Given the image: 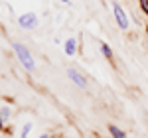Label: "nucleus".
Segmentation results:
<instances>
[{
  "label": "nucleus",
  "mask_w": 148,
  "mask_h": 138,
  "mask_svg": "<svg viewBox=\"0 0 148 138\" xmlns=\"http://www.w3.org/2000/svg\"><path fill=\"white\" fill-rule=\"evenodd\" d=\"M12 47H14L16 57L20 59V63H22L28 71H34V69H36V61H34V57H32V53L28 51V47L22 46V44H14Z\"/></svg>",
  "instance_id": "obj_1"
},
{
  "label": "nucleus",
  "mask_w": 148,
  "mask_h": 138,
  "mask_svg": "<svg viewBox=\"0 0 148 138\" xmlns=\"http://www.w3.org/2000/svg\"><path fill=\"white\" fill-rule=\"evenodd\" d=\"M113 14H114V20L119 24V28L121 30H126L128 28V16H126V12L123 10L121 4H113Z\"/></svg>",
  "instance_id": "obj_2"
},
{
  "label": "nucleus",
  "mask_w": 148,
  "mask_h": 138,
  "mask_svg": "<svg viewBox=\"0 0 148 138\" xmlns=\"http://www.w3.org/2000/svg\"><path fill=\"white\" fill-rule=\"evenodd\" d=\"M18 24H20V28H24V30H32V28L38 26V16H36L34 12L22 14V16L18 18Z\"/></svg>",
  "instance_id": "obj_3"
},
{
  "label": "nucleus",
  "mask_w": 148,
  "mask_h": 138,
  "mask_svg": "<svg viewBox=\"0 0 148 138\" xmlns=\"http://www.w3.org/2000/svg\"><path fill=\"white\" fill-rule=\"evenodd\" d=\"M67 77H69L71 81H73V83H75L77 87H81V89H83V87L87 85V81H85V77L81 75V73L77 71V69H67Z\"/></svg>",
  "instance_id": "obj_4"
},
{
  "label": "nucleus",
  "mask_w": 148,
  "mask_h": 138,
  "mask_svg": "<svg viewBox=\"0 0 148 138\" xmlns=\"http://www.w3.org/2000/svg\"><path fill=\"white\" fill-rule=\"evenodd\" d=\"M75 49H77V42L73 38H69L67 42H65V53L67 55H75Z\"/></svg>",
  "instance_id": "obj_5"
},
{
  "label": "nucleus",
  "mask_w": 148,
  "mask_h": 138,
  "mask_svg": "<svg viewBox=\"0 0 148 138\" xmlns=\"http://www.w3.org/2000/svg\"><path fill=\"white\" fill-rule=\"evenodd\" d=\"M109 132L113 134V138H126L125 132H123L119 126H114V124H111V126H109Z\"/></svg>",
  "instance_id": "obj_6"
},
{
  "label": "nucleus",
  "mask_w": 148,
  "mask_h": 138,
  "mask_svg": "<svg viewBox=\"0 0 148 138\" xmlns=\"http://www.w3.org/2000/svg\"><path fill=\"white\" fill-rule=\"evenodd\" d=\"M101 51H103V55H105V57H113V49L107 46V44H101Z\"/></svg>",
  "instance_id": "obj_7"
},
{
  "label": "nucleus",
  "mask_w": 148,
  "mask_h": 138,
  "mask_svg": "<svg viewBox=\"0 0 148 138\" xmlns=\"http://www.w3.org/2000/svg\"><path fill=\"white\" fill-rule=\"evenodd\" d=\"M0 116H2V120H8L10 118V109L8 107H2L0 109Z\"/></svg>",
  "instance_id": "obj_8"
},
{
  "label": "nucleus",
  "mask_w": 148,
  "mask_h": 138,
  "mask_svg": "<svg viewBox=\"0 0 148 138\" xmlns=\"http://www.w3.org/2000/svg\"><path fill=\"white\" fill-rule=\"evenodd\" d=\"M30 128H32V124L28 122V124L24 126V130H22V136H20V138H28V132H30Z\"/></svg>",
  "instance_id": "obj_9"
},
{
  "label": "nucleus",
  "mask_w": 148,
  "mask_h": 138,
  "mask_svg": "<svg viewBox=\"0 0 148 138\" xmlns=\"http://www.w3.org/2000/svg\"><path fill=\"white\" fill-rule=\"evenodd\" d=\"M140 8L148 14V0H140Z\"/></svg>",
  "instance_id": "obj_10"
},
{
  "label": "nucleus",
  "mask_w": 148,
  "mask_h": 138,
  "mask_svg": "<svg viewBox=\"0 0 148 138\" xmlns=\"http://www.w3.org/2000/svg\"><path fill=\"white\" fill-rule=\"evenodd\" d=\"M0 128H4V120H2V116H0Z\"/></svg>",
  "instance_id": "obj_11"
},
{
  "label": "nucleus",
  "mask_w": 148,
  "mask_h": 138,
  "mask_svg": "<svg viewBox=\"0 0 148 138\" xmlns=\"http://www.w3.org/2000/svg\"><path fill=\"white\" fill-rule=\"evenodd\" d=\"M42 138H49V136H47V134H44V136H42Z\"/></svg>",
  "instance_id": "obj_12"
},
{
  "label": "nucleus",
  "mask_w": 148,
  "mask_h": 138,
  "mask_svg": "<svg viewBox=\"0 0 148 138\" xmlns=\"http://www.w3.org/2000/svg\"><path fill=\"white\" fill-rule=\"evenodd\" d=\"M61 2H69V0H61Z\"/></svg>",
  "instance_id": "obj_13"
}]
</instances>
